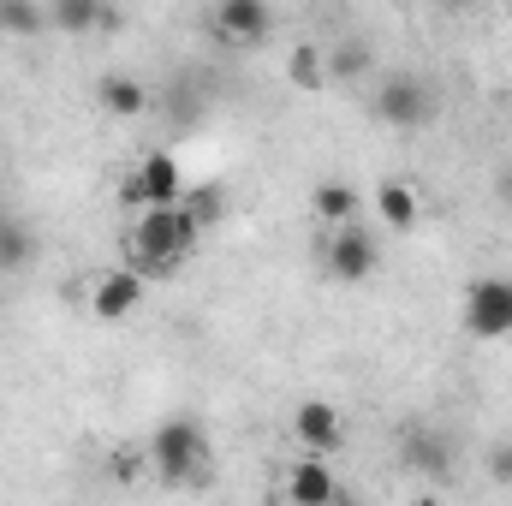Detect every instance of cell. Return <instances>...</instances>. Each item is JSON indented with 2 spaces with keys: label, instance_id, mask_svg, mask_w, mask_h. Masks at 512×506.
Segmentation results:
<instances>
[{
  "label": "cell",
  "instance_id": "11",
  "mask_svg": "<svg viewBox=\"0 0 512 506\" xmlns=\"http://www.w3.org/2000/svg\"><path fill=\"white\" fill-rule=\"evenodd\" d=\"M310 203H316V215L340 233V227H358V191L346 185V179H322L316 191H310Z\"/></svg>",
  "mask_w": 512,
  "mask_h": 506
},
{
  "label": "cell",
  "instance_id": "3",
  "mask_svg": "<svg viewBox=\"0 0 512 506\" xmlns=\"http://www.w3.org/2000/svg\"><path fill=\"white\" fill-rule=\"evenodd\" d=\"M465 334H477V340H507L512 334V280H471Z\"/></svg>",
  "mask_w": 512,
  "mask_h": 506
},
{
  "label": "cell",
  "instance_id": "2",
  "mask_svg": "<svg viewBox=\"0 0 512 506\" xmlns=\"http://www.w3.org/2000/svg\"><path fill=\"white\" fill-rule=\"evenodd\" d=\"M149 459H155L161 483H203V471H209V435L191 417H173V423L155 429Z\"/></svg>",
  "mask_w": 512,
  "mask_h": 506
},
{
  "label": "cell",
  "instance_id": "16",
  "mask_svg": "<svg viewBox=\"0 0 512 506\" xmlns=\"http://www.w3.org/2000/svg\"><path fill=\"white\" fill-rule=\"evenodd\" d=\"M48 18H54L60 30H96V24H114V12H102L96 0H60Z\"/></svg>",
  "mask_w": 512,
  "mask_h": 506
},
{
  "label": "cell",
  "instance_id": "14",
  "mask_svg": "<svg viewBox=\"0 0 512 506\" xmlns=\"http://www.w3.org/2000/svg\"><path fill=\"white\" fill-rule=\"evenodd\" d=\"M102 102H108V114H143L149 108V90L137 84V78H126V72H114V78H102Z\"/></svg>",
  "mask_w": 512,
  "mask_h": 506
},
{
  "label": "cell",
  "instance_id": "13",
  "mask_svg": "<svg viewBox=\"0 0 512 506\" xmlns=\"http://www.w3.org/2000/svg\"><path fill=\"white\" fill-rule=\"evenodd\" d=\"M376 209H382V221L393 233H411V227H417V191L399 185V179H387L382 191H376Z\"/></svg>",
  "mask_w": 512,
  "mask_h": 506
},
{
  "label": "cell",
  "instance_id": "18",
  "mask_svg": "<svg viewBox=\"0 0 512 506\" xmlns=\"http://www.w3.org/2000/svg\"><path fill=\"white\" fill-rule=\"evenodd\" d=\"M185 215H191V227L197 233H209L215 221H221V191H209V185H197V191H185V203H179Z\"/></svg>",
  "mask_w": 512,
  "mask_h": 506
},
{
  "label": "cell",
  "instance_id": "20",
  "mask_svg": "<svg viewBox=\"0 0 512 506\" xmlns=\"http://www.w3.org/2000/svg\"><path fill=\"white\" fill-rule=\"evenodd\" d=\"M286 72H292V84H304V90H316V84H322V48H292V60H286Z\"/></svg>",
  "mask_w": 512,
  "mask_h": 506
},
{
  "label": "cell",
  "instance_id": "23",
  "mask_svg": "<svg viewBox=\"0 0 512 506\" xmlns=\"http://www.w3.org/2000/svg\"><path fill=\"white\" fill-rule=\"evenodd\" d=\"M328 506H358V501H346V495H334V501H328Z\"/></svg>",
  "mask_w": 512,
  "mask_h": 506
},
{
  "label": "cell",
  "instance_id": "17",
  "mask_svg": "<svg viewBox=\"0 0 512 506\" xmlns=\"http://www.w3.org/2000/svg\"><path fill=\"white\" fill-rule=\"evenodd\" d=\"M48 24V12L36 6V0H0V30H12V36H36Z\"/></svg>",
  "mask_w": 512,
  "mask_h": 506
},
{
  "label": "cell",
  "instance_id": "4",
  "mask_svg": "<svg viewBox=\"0 0 512 506\" xmlns=\"http://www.w3.org/2000/svg\"><path fill=\"white\" fill-rule=\"evenodd\" d=\"M376 268H382V251H376V239H370L364 227H340V233L328 239V274H334V280L364 286Z\"/></svg>",
  "mask_w": 512,
  "mask_h": 506
},
{
  "label": "cell",
  "instance_id": "15",
  "mask_svg": "<svg viewBox=\"0 0 512 506\" xmlns=\"http://www.w3.org/2000/svg\"><path fill=\"white\" fill-rule=\"evenodd\" d=\"M30 251H36L30 227H24V221H6V215H0V268H6V274H12V268H24V262H30Z\"/></svg>",
  "mask_w": 512,
  "mask_h": 506
},
{
  "label": "cell",
  "instance_id": "12",
  "mask_svg": "<svg viewBox=\"0 0 512 506\" xmlns=\"http://www.w3.org/2000/svg\"><path fill=\"white\" fill-rule=\"evenodd\" d=\"M405 459H411L417 471H429V477H447V465H453V447H447L435 429H411V435H405Z\"/></svg>",
  "mask_w": 512,
  "mask_h": 506
},
{
  "label": "cell",
  "instance_id": "6",
  "mask_svg": "<svg viewBox=\"0 0 512 506\" xmlns=\"http://www.w3.org/2000/svg\"><path fill=\"white\" fill-rule=\"evenodd\" d=\"M137 197H143V209H179V203H185V173H179V161H173V155H149V161L137 167Z\"/></svg>",
  "mask_w": 512,
  "mask_h": 506
},
{
  "label": "cell",
  "instance_id": "1",
  "mask_svg": "<svg viewBox=\"0 0 512 506\" xmlns=\"http://www.w3.org/2000/svg\"><path fill=\"white\" fill-rule=\"evenodd\" d=\"M197 239H203V233L191 227L185 209H143V221L131 227V251H137V262H143L149 274H167Z\"/></svg>",
  "mask_w": 512,
  "mask_h": 506
},
{
  "label": "cell",
  "instance_id": "7",
  "mask_svg": "<svg viewBox=\"0 0 512 506\" xmlns=\"http://www.w3.org/2000/svg\"><path fill=\"white\" fill-rule=\"evenodd\" d=\"M292 435H298L310 453H334V447L346 441V423H340V411H334L328 399H304V405L292 411Z\"/></svg>",
  "mask_w": 512,
  "mask_h": 506
},
{
  "label": "cell",
  "instance_id": "9",
  "mask_svg": "<svg viewBox=\"0 0 512 506\" xmlns=\"http://www.w3.org/2000/svg\"><path fill=\"white\" fill-rule=\"evenodd\" d=\"M286 495H292V506H328L340 489H334V471L322 459H298L286 477Z\"/></svg>",
  "mask_w": 512,
  "mask_h": 506
},
{
  "label": "cell",
  "instance_id": "22",
  "mask_svg": "<svg viewBox=\"0 0 512 506\" xmlns=\"http://www.w3.org/2000/svg\"><path fill=\"white\" fill-rule=\"evenodd\" d=\"M405 506H441V501L435 495H417V501H405Z\"/></svg>",
  "mask_w": 512,
  "mask_h": 506
},
{
  "label": "cell",
  "instance_id": "21",
  "mask_svg": "<svg viewBox=\"0 0 512 506\" xmlns=\"http://www.w3.org/2000/svg\"><path fill=\"white\" fill-rule=\"evenodd\" d=\"M489 477H495V483H507V489H512V441H501V447H489Z\"/></svg>",
  "mask_w": 512,
  "mask_h": 506
},
{
  "label": "cell",
  "instance_id": "19",
  "mask_svg": "<svg viewBox=\"0 0 512 506\" xmlns=\"http://www.w3.org/2000/svg\"><path fill=\"white\" fill-rule=\"evenodd\" d=\"M328 72H334V78H358V72H370V48H364V42H340V48L328 54Z\"/></svg>",
  "mask_w": 512,
  "mask_h": 506
},
{
  "label": "cell",
  "instance_id": "5",
  "mask_svg": "<svg viewBox=\"0 0 512 506\" xmlns=\"http://www.w3.org/2000/svg\"><path fill=\"white\" fill-rule=\"evenodd\" d=\"M376 114H382L387 126L411 131V126H423V120L435 114V96H429L417 78H387L382 96H376Z\"/></svg>",
  "mask_w": 512,
  "mask_h": 506
},
{
  "label": "cell",
  "instance_id": "10",
  "mask_svg": "<svg viewBox=\"0 0 512 506\" xmlns=\"http://www.w3.org/2000/svg\"><path fill=\"white\" fill-rule=\"evenodd\" d=\"M137 298H143V274H108L102 286H96V298H90V310L102 316V322H120L137 310Z\"/></svg>",
  "mask_w": 512,
  "mask_h": 506
},
{
  "label": "cell",
  "instance_id": "8",
  "mask_svg": "<svg viewBox=\"0 0 512 506\" xmlns=\"http://www.w3.org/2000/svg\"><path fill=\"white\" fill-rule=\"evenodd\" d=\"M268 24H274V12H268L262 0H221V6H215V30L233 36V42H262Z\"/></svg>",
  "mask_w": 512,
  "mask_h": 506
}]
</instances>
